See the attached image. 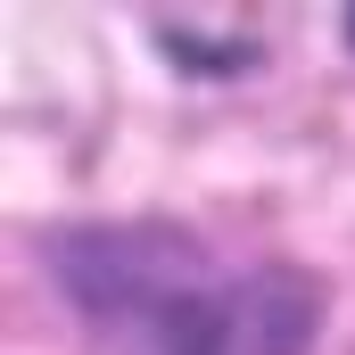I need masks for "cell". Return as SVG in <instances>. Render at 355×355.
Returning <instances> with one entry per match:
<instances>
[{"mask_svg": "<svg viewBox=\"0 0 355 355\" xmlns=\"http://www.w3.org/2000/svg\"><path fill=\"white\" fill-rule=\"evenodd\" d=\"M42 272L83 355H314L331 297L289 257H232L174 215H75Z\"/></svg>", "mask_w": 355, "mask_h": 355, "instance_id": "obj_1", "label": "cell"}, {"mask_svg": "<svg viewBox=\"0 0 355 355\" xmlns=\"http://www.w3.org/2000/svg\"><path fill=\"white\" fill-rule=\"evenodd\" d=\"M347 42H355V8H347Z\"/></svg>", "mask_w": 355, "mask_h": 355, "instance_id": "obj_2", "label": "cell"}]
</instances>
